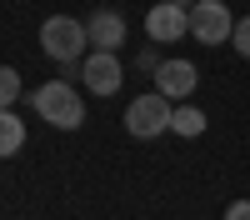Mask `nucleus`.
Instances as JSON below:
<instances>
[{"mask_svg":"<svg viewBox=\"0 0 250 220\" xmlns=\"http://www.w3.org/2000/svg\"><path fill=\"white\" fill-rule=\"evenodd\" d=\"M30 105L55 130H80V125H85V100H80V90H70L65 80H45V85H35L30 90Z\"/></svg>","mask_w":250,"mask_h":220,"instance_id":"nucleus-1","label":"nucleus"},{"mask_svg":"<svg viewBox=\"0 0 250 220\" xmlns=\"http://www.w3.org/2000/svg\"><path fill=\"white\" fill-rule=\"evenodd\" d=\"M40 50H45L50 60H60V65H75V60L90 50V30H85V20L50 15L45 25H40Z\"/></svg>","mask_w":250,"mask_h":220,"instance_id":"nucleus-2","label":"nucleus"},{"mask_svg":"<svg viewBox=\"0 0 250 220\" xmlns=\"http://www.w3.org/2000/svg\"><path fill=\"white\" fill-rule=\"evenodd\" d=\"M170 110H175V100L160 95V90H150V95L130 100V110H125V130H130L135 140H155V135L170 130Z\"/></svg>","mask_w":250,"mask_h":220,"instance_id":"nucleus-3","label":"nucleus"},{"mask_svg":"<svg viewBox=\"0 0 250 220\" xmlns=\"http://www.w3.org/2000/svg\"><path fill=\"white\" fill-rule=\"evenodd\" d=\"M190 35L200 45H225V40L235 35V15L225 0H195L190 5Z\"/></svg>","mask_w":250,"mask_h":220,"instance_id":"nucleus-4","label":"nucleus"},{"mask_svg":"<svg viewBox=\"0 0 250 220\" xmlns=\"http://www.w3.org/2000/svg\"><path fill=\"white\" fill-rule=\"evenodd\" d=\"M145 35L155 45H175L180 35H190V10L175 5V0H160L155 10H145Z\"/></svg>","mask_w":250,"mask_h":220,"instance_id":"nucleus-5","label":"nucleus"},{"mask_svg":"<svg viewBox=\"0 0 250 220\" xmlns=\"http://www.w3.org/2000/svg\"><path fill=\"white\" fill-rule=\"evenodd\" d=\"M80 80H85V90H95V95H115L120 80H125L120 55L115 50H90L85 60H80Z\"/></svg>","mask_w":250,"mask_h":220,"instance_id":"nucleus-6","label":"nucleus"},{"mask_svg":"<svg viewBox=\"0 0 250 220\" xmlns=\"http://www.w3.org/2000/svg\"><path fill=\"white\" fill-rule=\"evenodd\" d=\"M200 85V70L190 65V60H160L155 65V90L160 95H170V100H190V90Z\"/></svg>","mask_w":250,"mask_h":220,"instance_id":"nucleus-7","label":"nucleus"},{"mask_svg":"<svg viewBox=\"0 0 250 220\" xmlns=\"http://www.w3.org/2000/svg\"><path fill=\"white\" fill-rule=\"evenodd\" d=\"M85 30H90V50H120L125 35H130V25H125L120 10H95L85 20Z\"/></svg>","mask_w":250,"mask_h":220,"instance_id":"nucleus-8","label":"nucleus"},{"mask_svg":"<svg viewBox=\"0 0 250 220\" xmlns=\"http://www.w3.org/2000/svg\"><path fill=\"white\" fill-rule=\"evenodd\" d=\"M205 110H195V105H185V100H175V110H170V130L175 135H185V140H195V135H205Z\"/></svg>","mask_w":250,"mask_h":220,"instance_id":"nucleus-9","label":"nucleus"},{"mask_svg":"<svg viewBox=\"0 0 250 220\" xmlns=\"http://www.w3.org/2000/svg\"><path fill=\"white\" fill-rule=\"evenodd\" d=\"M20 145H25V125H20V115L0 110V160H5V155H15Z\"/></svg>","mask_w":250,"mask_h":220,"instance_id":"nucleus-10","label":"nucleus"},{"mask_svg":"<svg viewBox=\"0 0 250 220\" xmlns=\"http://www.w3.org/2000/svg\"><path fill=\"white\" fill-rule=\"evenodd\" d=\"M15 100H20V70L0 65V110H10Z\"/></svg>","mask_w":250,"mask_h":220,"instance_id":"nucleus-11","label":"nucleus"},{"mask_svg":"<svg viewBox=\"0 0 250 220\" xmlns=\"http://www.w3.org/2000/svg\"><path fill=\"white\" fill-rule=\"evenodd\" d=\"M230 45H235V50L250 60V15H245V20H235V35H230Z\"/></svg>","mask_w":250,"mask_h":220,"instance_id":"nucleus-12","label":"nucleus"},{"mask_svg":"<svg viewBox=\"0 0 250 220\" xmlns=\"http://www.w3.org/2000/svg\"><path fill=\"white\" fill-rule=\"evenodd\" d=\"M225 220H250V200H230V205H225Z\"/></svg>","mask_w":250,"mask_h":220,"instance_id":"nucleus-13","label":"nucleus"},{"mask_svg":"<svg viewBox=\"0 0 250 220\" xmlns=\"http://www.w3.org/2000/svg\"><path fill=\"white\" fill-rule=\"evenodd\" d=\"M135 65H140V70H150V75H155V65H160V55H155V50H140V55H135Z\"/></svg>","mask_w":250,"mask_h":220,"instance_id":"nucleus-14","label":"nucleus"},{"mask_svg":"<svg viewBox=\"0 0 250 220\" xmlns=\"http://www.w3.org/2000/svg\"><path fill=\"white\" fill-rule=\"evenodd\" d=\"M175 5H185V10H190V5H195V0H175Z\"/></svg>","mask_w":250,"mask_h":220,"instance_id":"nucleus-15","label":"nucleus"}]
</instances>
